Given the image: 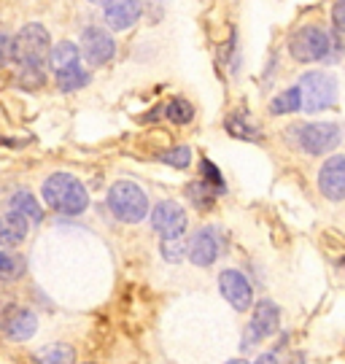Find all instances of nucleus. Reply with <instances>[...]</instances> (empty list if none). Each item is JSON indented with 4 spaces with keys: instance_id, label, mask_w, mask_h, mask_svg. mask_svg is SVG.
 Returning a JSON list of instances; mask_svg holds the SVG:
<instances>
[{
    "instance_id": "26",
    "label": "nucleus",
    "mask_w": 345,
    "mask_h": 364,
    "mask_svg": "<svg viewBox=\"0 0 345 364\" xmlns=\"http://www.w3.org/2000/svg\"><path fill=\"white\" fill-rule=\"evenodd\" d=\"M200 173H203V181L216 192V195H224L227 192V181H224V176H221V170L208 159V156H203L200 159Z\"/></svg>"
},
{
    "instance_id": "28",
    "label": "nucleus",
    "mask_w": 345,
    "mask_h": 364,
    "mask_svg": "<svg viewBox=\"0 0 345 364\" xmlns=\"http://www.w3.org/2000/svg\"><path fill=\"white\" fill-rule=\"evenodd\" d=\"M19 81L30 90H36V87H43L46 73H43V68H25V70H19Z\"/></svg>"
},
{
    "instance_id": "21",
    "label": "nucleus",
    "mask_w": 345,
    "mask_h": 364,
    "mask_svg": "<svg viewBox=\"0 0 345 364\" xmlns=\"http://www.w3.org/2000/svg\"><path fill=\"white\" fill-rule=\"evenodd\" d=\"M90 81H92L90 70H84L81 65H73V68H68V70H63V73H57V90L78 92V90H84Z\"/></svg>"
},
{
    "instance_id": "15",
    "label": "nucleus",
    "mask_w": 345,
    "mask_h": 364,
    "mask_svg": "<svg viewBox=\"0 0 345 364\" xmlns=\"http://www.w3.org/2000/svg\"><path fill=\"white\" fill-rule=\"evenodd\" d=\"M30 235V221L16 213V210H9L0 216V246L3 248H16L22 246Z\"/></svg>"
},
{
    "instance_id": "32",
    "label": "nucleus",
    "mask_w": 345,
    "mask_h": 364,
    "mask_svg": "<svg viewBox=\"0 0 345 364\" xmlns=\"http://www.w3.org/2000/svg\"><path fill=\"white\" fill-rule=\"evenodd\" d=\"M227 364H248V362H245V359H230Z\"/></svg>"
},
{
    "instance_id": "34",
    "label": "nucleus",
    "mask_w": 345,
    "mask_h": 364,
    "mask_svg": "<svg viewBox=\"0 0 345 364\" xmlns=\"http://www.w3.org/2000/svg\"><path fill=\"white\" fill-rule=\"evenodd\" d=\"M84 364H95V362H84Z\"/></svg>"
},
{
    "instance_id": "2",
    "label": "nucleus",
    "mask_w": 345,
    "mask_h": 364,
    "mask_svg": "<svg viewBox=\"0 0 345 364\" xmlns=\"http://www.w3.org/2000/svg\"><path fill=\"white\" fill-rule=\"evenodd\" d=\"M340 52V43L327 27L305 25L289 36V54L297 63H329Z\"/></svg>"
},
{
    "instance_id": "10",
    "label": "nucleus",
    "mask_w": 345,
    "mask_h": 364,
    "mask_svg": "<svg viewBox=\"0 0 345 364\" xmlns=\"http://www.w3.org/2000/svg\"><path fill=\"white\" fill-rule=\"evenodd\" d=\"M186 224H189V216H186L184 205H179L176 200H162V203L154 205L152 230L162 240H167V237H181V235L186 232Z\"/></svg>"
},
{
    "instance_id": "33",
    "label": "nucleus",
    "mask_w": 345,
    "mask_h": 364,
    "mask_svg": "<svg viewBox=\"0 0 345 364\" xmlns=\"http://www.w3.org/2000/svg\"><path fill=\"white\" fill-rule=\"evenodd\" d=\"M87 3H92V6H102L105 0H87Z\"/></svg>"
},
{
    "instance_id": "23",
    "label": "nucleus",
    "mask_w": 345,
    "mask_h": 364,
    "mask_svg": "<svg viewBox=\"0 0 345 364\" xmlns=\"http://www.w3.org/2000/svg\"><path fill=\"white\" fill-rule=\"evenodd\" d=\"M165 119L184 127V124H189L194 119V105L186 97H170L165 105Z\"/></svg>"
},
{
    "instance_id": "13",
    "label": "nucleus",
    "mask_w": 345,
    "mask_h": 364,
    "mask_svg": "<svg viewBox=\"0 0 345 364\" xmlns=\"http://www.w3.org/2000/svg\"><path fill=\"white\" fill-rule=\"evenodd\" d=\"M218 289H221V297L230 302L235 311H248L254 305V291L251 284L240 270H221L218 275Z\"/></svg>"
},
{
    "instance_id": "14",
    "label": "nucleus",
    "mask_w": 345,
    "mask_h": 364,
    "mask_svg": "<svg viewBox=\"0 0 345 364\" xmlns=\"http://www.w3.org/2000/svg\"><path fill=\"white\" fill-rule=\"evenodd\" d=\"M319 192L332 203L345 200V154H332L321 165Z\"/></svg>"
},
{
    "instance_id": "12",
    "label": "nucleus",
    "mask_w": 345,
    "mask_h": 364,
    "mask_svg": "<svg viewBox=\"0 0 345 364\" xmlns=\"http://www.w3.org/2000/svg\"><path fill=\"white\" fill-rule=\"evenodd\" d=\"M143 0H105L102 3V19L105 27L114 33H124L141 22Z\"/></svg>"
},
{
    "instance_id": "29",
    "label": "nucleus",
    "mask_w": 345,
    "mask_h": 364,
    "mask_svg": "<svg viewBox=\"0 0 345 364\" xmlns=\"http://www.w3.org/2000/svg\"><path fill=\"white\" fill-rule=\"evenodd\" d=\"M332 25H334V30H337V33H345V0H334Z\"/></svg>"
},
{
    "instance_id": "25",
    "label": "nucleus",
    "mask_w": 345,
    "mask_h": 364,
    "mask_svg": "<svg viewBox=\"0 0 345 364\" xmlns=\"http://www.w3.org/2000/svg\"><path fill=\"white\" fill-rule=\"evenodd\" d=\"M159 162H165V165L176 170H186L192 165V149L189 146H173V149L159 154Z\"/></svg>"
},
{
    "instance_id": "3",
    "label": "nucleus",
    "mask_w": 345,
    "mask_h": 364,
    "mask_svg": "<svg viewBox=\"0 0 345 364\" xmlns=\"http://www.w3.org/2000/svg\"><path fill=\"white\" fill-rule=\"evenodd\" d=\"M49 49L51 36L41 22H27L25 27H19L16 36H11V63L19 65V70L43 68L49 60Z\"/></svg>"
},
{
    "instance_id": "11",
    "label": "nucleus",
    "mask_w": 345,
    "mask_h": 364,
    "mask_svg": "<svg viewBox=\"0 0 345 364\" xmlns=\"http://www.w3.org/2000/svg\"><path fill=\"white\" fill-rule=\"evenodd\" d=\"M221 254V235L216 227H200L186 243V257L197 267H211Z\"/></svg>"
},
{
    "instance_id": "1",
    "label": "nucleus",
    "mask_w": 345,
    "mask_h": 364,
    "mask_svg": "<svg viewBox=\"0 0 345 364\" xmlns=\"http://www.w3.org/2000/svg\"><path fill=\"white\" fill-rule=\"evenodd\" d=\"M41 197L51 210H57L63 216H81L90 208L87 186L70 173H51L41 186Z\"/></svg>"
},
{
    "instance_id": "24",
    "label": "nucleus",
    "mask_w": 345,
    "mask_h": 364,
    "mask_svg": "<svg viewBox=\"0 0 345 364\" xmlns=\"http://www.w3.org/2000/svg\"><path fill=\"white\" fill-rule=\"evenodd\" d=\"M25 259L9 254V251H0V281H16L25 275Z\"/></svg>"
},
{
    "instance_id": "19",
    "label": "nucleus",
    "mask_w": 345,
    "mask_h": 364,
    "mask_svg": "<svg viewBox=\"0 0 345 364\" xmlns=\"http://www.w3.org/2000/svg\"><path fill=\"white\" fill-rule=\"evenodd\" d=\"M9 210H16V213H22L27 221H36L41 224L43 221V208H41V203L36 200L33 192H27V189H16L9 200Z\"/></svg>"
},
{
    "instance_id": "4",
    "label": "nucleus",
    "mask_w": 345,
    "mask_h": 364,
    "mask_svg": "<svg viewBox=\"0 0 345 364\" xmlns=\"http://www.w3.org/2000/svg\"><path fill=\"white\" fill-rule=\"evenodd\" d=\"M108 210L124 224H138L149 216V197L135 181H116L108 189Z\"/></svg>"
},
{
    "instance_id": "27",
    "label": "nucleus",
    "mask_w": 345,
    "mask_h": 364,
    "mask_svg": "<svg viewBox=\"0 0 345 364\" xmlns=\"http://www.w3.org/2000/svg\"><path fill=\"white\" fill-rule=\"evenodd\" d=\"M159 251H162V259L170 262V264L184 262L186 259V240H184V235H181V237H167V240H162Z\"/></svg>"
},
{
    "instance_id": "5",
    "label": "nucleus",
    "mask_w": 345,
    "mask_h": 364,
    "mask_svg": "<svg viewBox=\"0 0 345 364\" xmlns=\"http://www.w3.org/2000/svg\"><path fill=\"white\" fill-rule=\"evenodd\" d=\"M297 87L302 95V111L307 114H319L337 103V78L329 70H307Z\"/></svg>"
},
{
    "instance_id": "20",
    "label": "nucleus",
    "mask_w": 345,
    "mask_h": 364,
    "mask_svg": "<svg viewBox=\"0 0 345 364\" xmlns=\"http://www.w3.org/2000/svg\"><path fill=\"white\" fill-rule=\"evenodd\" d=\"M297 111H302L299 87H289V90L278 92V95L270 100V114H272V117H286V114H297Z\"/></svg>"
},
{
    "instance_id": "16",
    "label": "nucleus",
    "mask_w": 345,
    "mask_h": 364,
    "mask_svg": "<svg viewBox=\"0 0 345 364\" xmlns=\"http://www.w3.org/2000/svg\"><path fill=\"white\" fill-rule=\"evenodd\" d=\"M51 65L54 73H63L68 68L73 65H81V49H78L73 41H60V43H51L49 49V60H46Z\"/></svg>"
},
{
    "instance_id": "6",
    "label": "nucleus",
    "mask_w": 345,
    "mask_h": 364,
    "mask_svg": "<svg viewBox=\"0 0 345 364\" xmlns=\"http://www.w3.org/2000/svg\"><path fill=\"white\" fill-rule=\"evenodd\" d=\"M297 138V146L305 151L307 156L329 154L340 144V127L334 122H307L302 127H292Z\"/></svg>"
},
{
    "instance_id": "22",
    "label": "nucleus",
    "mask_w": 345,
    "mask_h": 364,
    "mask_svg": "<svg viewBox=\"0 0 345 364\" xmlns=\"http://www.w3.org/2000/svg\"><path fill=\"white\" fill-rule=\"evenodd\" d=\"M186 197L192 200V205L197 210H211L213 205H216V192L208 186V183L200 178V181H192L189 186H186Z\"/></svg>"
},
{
    "instance_id": "30",
    "label": "nucleus",
    "mask_w": 345,
    "mask_h": 364,
    "mask_svg": "<svg viewBox=\"0 0 345 364\" xmlns=\"http://www.w3.org/2000/svg\"><path fill=\"white\" fill-rule=\"evenodd\" d=\"M11 63V36L0 30V68H6Z\"/></svg>"
},
{
    "instance_id": "17",
    "label": "nucleus",
    "mask_w": 345,
    "mask_h": 364,
    "mask_svg": "<svg viewBox=\"0 0 345 364\" xmlns=\"http://www.w3.org/2000/svg\"><path fill=\"white\" fill-rule=\"evenodd\" d=\"M224 127H227V132H230L232 138L254 141V144L256 141H265V135H262V130H259V124H254L245 111H235V114H230L227 122H224Z\"/></svg>"
},
{
    "instance_id": "8",
    "label": "nucleus",
    "mask_w": 345,
    "mask_h": 364,
    "mask_svg": "<svg viewBox=\"0 0 345 364\" xmlns=\"http://www.w3.org/2000/svg\"><path fill=\"white\" fill-rule=\"evenodd\" d=\"M281 326V308L272 299H259L254 308V318L245 326L243 335V348L248 351L254 343H262L265 338H272Z\"/></svg>"
},
{
    "instance_id": "9",
    "label": "nucleus",
    "mask_w": 345,
    "mask_h": 364,
    "mask_svg": "<svg viewBox=\"0 0 345 364\" xmlns=\"http://www.w3.org/2000/svg\"><path fill=\"white\" fill-rule=\"evenodd\" d=\"M0 332L11 343H27L38 332V316L25 305H9L0 313Z\"/></svg>"
},
{
    "instance_id": "18",
    "label": "nucleus",
    "mask_w": 345,
    "mask_h": 364,
    "mask_svg": "<svg viewBox=\"0 0 345 364\" xmlns=\"http://www.w3.org/2000/svg\"><path fill=\"white\" fill-rule=\"evenodd\" d=\"M36 364H76V348L70 343H49L33 353Z\"/></svg>"
},
{
    "instance_id": "31",
    "label": "nucleus",
    "mask_w": 345,
    "mask_h": 364,
    "mask_svg": "<svg viewBox=\"0 0 345 364\" xmlns=\"http://www.w3.org/2000/svg\"><path fill=\"white\" fill-rule=\"evenodd\" d=\"M254 364H281V362H278V356H275V353H262V356H256Z\"/></svg>"
},
{
    "instance_id": "7",
    "label": "nucleus",
    "mask_w": 345,
    "mask_h": 364,
    "mask_svg": "<svg viewBox=\"0 0 345 364\" xmlns=\"http://www.w3.org/2000/svg\"><path fill=\"white\" fill-rule=\"evenodd\" d=\"M87 63L95 68H102L108 63H114L116 57V41L111 36V30H105L100 25H90L81 30V46H78Z\"/></svg>"
}]
</instances>
